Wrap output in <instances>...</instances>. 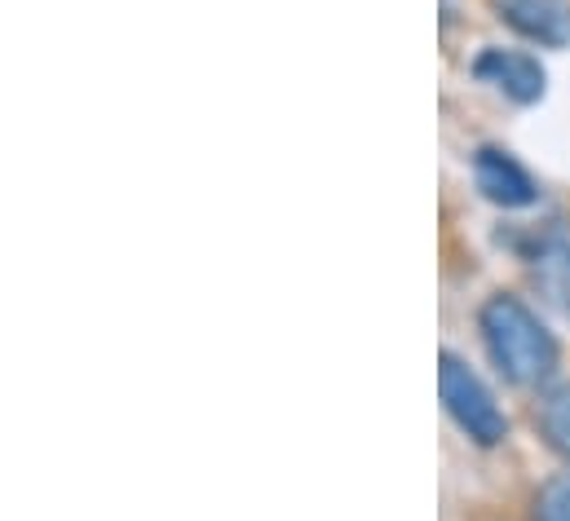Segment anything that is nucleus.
Returning <instances> with one entry per match:
<instances>
[{
	"mask_svg": "<svg viewBox=\"0 0 570 521\" xmlns=\"http://www.w3.org/2000/svg\"><path fill=\"white\" fill-rule=\"evenodd\" d=\"M482 341L500 376L513 385H540L558 367V341L518 296H491L482 305Z\"/></svg>",
	"mask_w": 570,
	"mask_h": 521,
	"instance_id": "obj_1",
	"label": "nucleus"
},
{
	"mask_svg": "<svg viewBox=\"0 0 570 521\" xmlns=\"http://www.w3.org/2000/svg\"><path fill=\"white\" fill-rule=\"evenodd\" d=\"M438 385H442V402H446L451 420H455L478 446H500V442L509 438V420H504L500 402L491 397V390L478 381V372H473L469 363H460L455 354H442Z\"/></svg>",
	"mask_w": 570,
	"mask_h": 521,
	"instance_id": "obj_2",
	"label": "nucleus"
},
{
	"mask_svg": "<svg viewBox=\"0 0 570 521\" xmlns=\"http://www.w3.org/2000/svg\"><path fill=\"white\" fill-rule=\"evenodd\" d=\"M473 76L491 89H500L509 102H540L544 98V67L522 49H482L473 58Z\"/></svg>",
	"mask_w": 570,
	"mask_h": 521,
	"instance_id": "obj_3",
	"label": "nucleus"
},
{
	"mask_svg": "<svg viewBox=\"0 0 570 521\" xmlns=\"http://www.w3.org/2000/svg\"><path fill=\"white\" fill-rule=\"evenodd\" d=\"M473 177H478V190H482L491 204H500V208H527V204L540 199L535 177H531L509 150H495V146L478 150Z\"/></svg>",
	"mask_w": 570,
	"mask_h": 521,
	"instance_id": "obj_4",
	"label": "nucleus"
},
{
	"mask_svg": "<svg viewBox=\"0 0 570 521\" xmlns=\"http://www.w3.org/2000/svg\"><path fill=\"white\" fill-rule=\"evenodd\" d=\"M491 4L527 40L558 45V49L570 45V0H491Z\"/></svg>",
	"mask_w": 570,
	"mask_h": 521,
	"instance_id": "obj_5",
	"label": "nucleus"
},
{
	"mask_svg": "<svg viewBox=\"0 0 570 521\" xmlns=\"http://www.w3.org/2000/svg\"><path fill=\"white\" fill-rule=\"evenodd\" d=\"M531 274H535V287L544 292V301L570 318V244L567 239H549V244H540Z\"/></svg>",
	"mask_w": 570,
	"mask_h": 521,
	"instance_id": "obj_6",
	"label": "nucleus"
},
{
	"mask_svg": "<svg viewBox=\"0 0 570 521\" xmlns=\"http://www.w3.org/2000/svg\"><path fill=\"white\" fill-rule=\"evenodd\" d=\"M535 429L544 433V442H549L558 455L570 460V385H558V390H549L540 397V406H535Z\"/></svg>",
	"mask_w": 570,
	"mask_h": 521,
	"instance_id": "obj_7",
	"label": "nucleus"
},
{
	"mask_svg": "<svg viewBox=\"0 0 570 521\" xmlns=\"http://www.w3.org/2000/svg\"><path fill=\"white\" fill-rule=\"evenodd\" d=\"M535 521H570V478L544 486V495L535 500Z\"/></svg>",
	"mask_w": 570,
	"mask_h": 521,
	"instance_id": "obj_8",
	"label": "nucleus"
}]
</instances>
